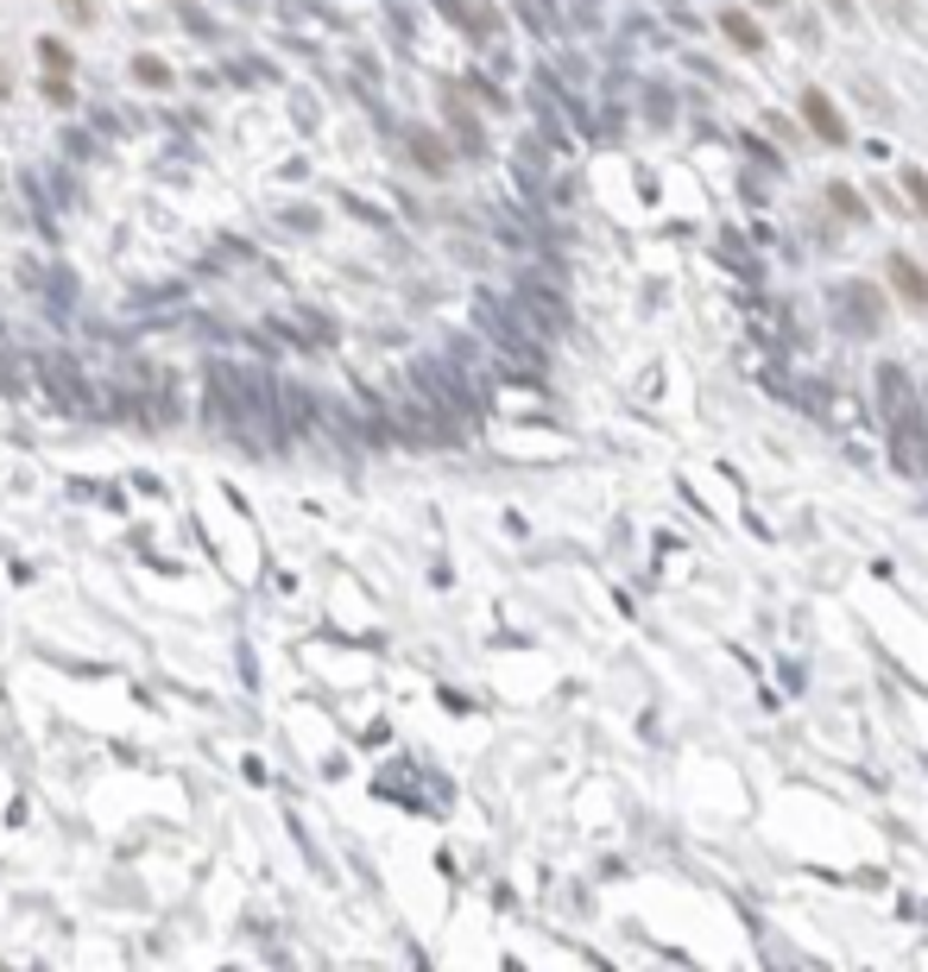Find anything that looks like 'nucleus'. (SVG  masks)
I'll return each mask as SVG.
<instances>
[{
  "label": "nucleus",
  "instance_id": "423d86ee",
  "mask_svg": "<svg viewBox=\"0 0 928 972\" xmlns=\"http://www.w3.org/2000/svg\"><path fill=\"white\" fill-rule=\"evenodd\" d=\"M904 190L916 196V202H922V215H928V177L922 171H904Z\"/></svg>",
  "mask_w": 928,
  "mask_h": 972
},
{
  "label": "nucleus",
  "instance_id": "f03ea898",
  "mask_svg": "<svg viewBox=\"0 0 928 972\" xmlns=\"http://www.w3.org/2000/svg\"><path fill=\"white\" fill-rule=\"evenodd\" d=\"M885 272H890V285H897V297H904L909 310H928V272H916V259L890 254Z\"/></svg>",
  "mask_w": 928,
  "mask_h": 972
},
{
  "label": "nucleus",
  "instance_id": "39448f33",
  "mask_svg": "<svg viewBox=\"0 0 928 972\" xmlns=\"http://www.w3.org/2000/svg\"><path fill=\"white\" fill-rule=\"evenodd\" d=\"M39 58L51 63V70H58V77H63V70H70V51H63L58 39H45V44H39Z\"/></svg>",
  "mask_w": 928,
  "mask_h": 972
},
{
  "label": "nucleus",
  "instance_id": "0eeeda50",
  "mask_svg": "<svg viewBox=\"0 0 928 972\" xmlns=\"http://www.w3.org/2000/svg\"><path fill=\"white\" fill-rule=\"evenodd\" d=\"M7 89H13V82H7V70H0V96H7Z\"/></svg>",
  "mask_w": 928,
  "mask_h": 972
},
{
  "label": "nucleus",
  "instance_id": "f257e3e1",
  "mask_svg": "<svg viewBox=\"0 0 928 972\" xmlns=\"http://www.w3.org/2000/svg\"><path fill=\"white\" fill-rule=\"evenodd\" d=\"M802 120H809V127L828 139V146H847V120L833 115V101L821 96V89H802Z\"/></svg>",
  "mask_w": 928,
  "mask_h": 972
},
{
  "label": "nucleus",
  "instance_id": "20e7f679",
  "mask_svg": "<svg viewBox=\"0 0 928 972\" xmlns=\"http://www.w3.org/2000/svg\"><path fill=\"white\" fill-rule=\"evenodd\" d=\"M70 26H96V0H58Z\"/></svg>",
  "mask_w": 928,
  "mask_h": 972
},
{
  "label": "nucleus",
  "instance_id": "7ed1b4c3",
  "mask_svg": "<svg viewBox=\"0 0 928 972\" xmlns=\"http://www.w3.org/2000/svg\"><path fill=\"white\" fill-rule=\"evenodd\" d=\"M720 26H727V39L746 44V51H758V44H764V39H758V26L746 20V13H720Z\"/></svg>",
  "mask_w": 928,
  "mask_h": 972
}]
</instances>
